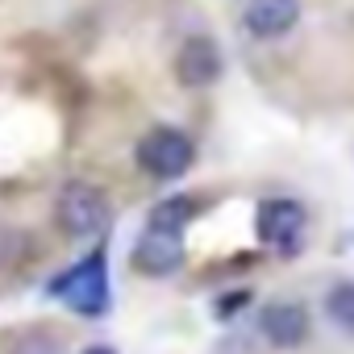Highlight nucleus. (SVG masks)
<instances>
[{
    "instance_id": "nucleus-2",
    "label": "nucleus",
    "mask_w": 354,
    "mask_h": 354,
    "mask_svg": "<svg viewBox=\"0 0 354 354\" xmlns=\"http://www.w3.org/2000/svg\"><path fill=\"white\" fill-rule=\"evenodd\" d=\"M46 296H59L71 313L104 317L109 300H113V292H109V267H104V246H96L80 263H71L63 275H55L46 283Z\"/></svg>"
},
{
    "instance_id": "nucleus-11",
    "label": "nucleus",
    "mask_w": 354,
    "mask_h": 354,
    "mask_svg": "<svg viewBox=\"0 0 354 354\" xmlns=\"http://www.w3.org/2000/svg\"><path fill=\"white\" fill-rule=\"evenodd\" d=\"M84 354H117V350H113V346H88Z\"/></svg>"
},
{
    "instance_id": "nucleus-1",
    "label": "nucleus",
    "mask_w": 354,
    "mask_h": 354,
    "mask_svg": "<svg viewBox=\"0 0 354 354\" xmlns=\"http://www.w3.org/2000/svg\"><path fill=\"white\" fill-rule=\"evenodd\" d=\"M201 213V201L196 196H167L150 209L138 242H133V271L138 275H175L188 254V225L196 221Z\"/></svg>"
},
{
    "instance_id": "nucleus-10",
    "label": "nucleus",
    "mask_w": 354,
    "mask_h": 354,
    "mask_svg": "<svg viewBox=\"0 0 354 354\" xmlns=\"http://www.w3.org/2000/svg\"><path fill=\"white\" fill-rule=\"evenodd\" d=\"M9 354H63V337L59 333H46V329H30L13 342Z\"/></svg>"
},
{
    "instance_id": "nucleus-5",
    "label": "nucleus",
    "mask_w": 354,
    "mask_h": 354,
    "mask_svg": "<svg viewBox=\"0 0 354 354\" xmlns=\"http://www.w3.org/2000/svg\"><path fill=\"white\" fill-rule=\"evenodd\" d=\"M254 230H259V242L271 246V250H300L304 242V230H308V209L292 196H267L254 213Z\"/></svg>"
},
{
    "instance_id": "nucleus-8",
    "label": "nucleus",
    "mask_w": 354,
    "mask_h": 354,
    "mask_svg": "<svg viewBox=\"0 0 354 354\" xmlns=\"http://www.w3.org/2000/svg\"><path fill=\"white\" fill-rule=\"evenodd\" d=\"M242 26H246V34L275 42L300 26V0H246Z\"/></svg>"
},
{
    "instance_id": "nucleus-4",
    "label": "nucleus",
    "mask_w": 354,
    "mask_h": 354,
    "mask_svg": "<svg viewBox=\"0 0 354 354\" xmlns=\"http://www.w3.org/2000/svg\"><path fill=\"white\" fill-rule=\"evenodd\" d=\"M55 217L67 238H100L109 225V196L88 180H71L59 188Z\"/></svg>"
},
{
    "instance_id": "nucleus-3",
    "label": "nucleus",
    "mask_w": 354,
    "mask_h": 354,
    "mask_svg": "<svg viewBox=\"0 0 354 354\" xmlns=\"http://www.w3.org/2000/svg\"><path fill=\"white\" fill-rule=\"evenodd\" d=\"M133 158H138V167L150 175V180L171 184V180H184V175L192 171V162H196V142H192V133H184L180 125H154V129H146L142 142L133 146Z\"/></svg>"
},
{
    "instance_id": "nucleus-7",
    "label": "nucleus",
    "mask_w": 354,
    "mask_h": 354,
    "mask_svg": "<svg viewBox=\"0 0 354 354\" xmlns=\"http://www.w3.org/2000/svg\"><path fill=\"white\" fill-rule=\"evenodd\" d=\"M259 333H263V342L275 346V350H296V346L308 342L313 317H308V308H304L300 300H275V304H267V308L259 313Z\"/></svg>"
},
{
    "instance_id": "nucleus-9",
    "label": "nucleus",
    "mask_w": 354,
    "mask_h": 354,
    "mask_svg": "<svg viewBox=\"0 0 354 354\" xmlns=\"http://www.w3.org/2000/svg\"><path fill=\"white\" fill-rule=\"evenodd\" d=\"M325 317H329L333 329L354 337V283L350 279H342V283H333L325 292Z\"/></svg>"
},
{
    "instance_id": "nucleus-6",
    "label": "nucleus",
    "mask_w": 354,
    "mask_h": 354,
    "mask_svg": "<svg viewBox=\"0 0 354 354\" xmlns=\"http://www.w3.org/2000/svg\"><path fill=\"white\" fill-rule=\"evenodd\" d=\"M221 67H225L221 46L209 34H192V38L180 42V50H175V84H184L192 92L213 88L221 80Z\"/></svg>"
}]
</instances>
